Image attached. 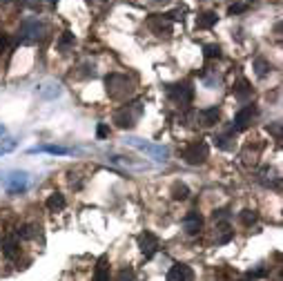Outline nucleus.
Returning <instances> with one entry per match:
<instances>
[{"label": "nucleus", "mask_w": 283, "mask_h": 281, "mask_svg": "<svg viewBox=\"0 0 283 281\" xmlns=\"http://www.w3.org/2000/svg\"><path fill=\"white\" fill-rule=\"evenodd\" d=\"M207 154H210V147H207L205 140H192V143H187V145L181 150V159L185 161L187 165L205 163Z\"/></svg>", "instance_id": "obj_1"}, {"label": "nucleus", "mask_w": 283, "mask_h": 281, "mask_svg": "<svg viewBox=\"0 0 283 281\" xmlns=\"http://www.w3.org/2000/svg\"><path fill=\"white\" fill-rule=\"evenodd\" d=\"M141 114H143V105H141V103H132V105H125V107H120V110L116 112L114 123L118 127H123V130H130V127L136 125V121L141 118Z\"/></svg>", "instance_id": "obj_2"}, {"label": "nucleus", "mask_w": 283, "mask_h": 281, "mask_svg": "<svg viewBox=\"0 0 283 281\" xmlns=\"http://www.w3.org/2000/svg\"><path fill=\"white\" fill-rule=\"evenodd\" d=\"M105 85H107V94H110L112 98H125L132 92L130 81H127V76H123V74H110Z\"/></svg>", "instance_id": "obj_3"}, {"label": "nucleus", "mask_w": 283, "mask_h": 281, "mask_svg": "<svg viewBox=\"0 0 283 281\" xmlns=\"http://www.w3.org/2000/svg\"><path fill=\"white\" fill-rule=\"evenodd\" d=\"M127 143H130L132 147H136V150H141V152H147L152 159L161 161V163H165V161H168V156H170V152L165 150V147L152 145V143H145V140H141V139H127Z\"/></svg>", "instance_id": "obj_4"}, {"label": "nucleus", "mask_w": 283, "mask_h": 281, "mask_svg": "<svg viewBox=\"0 0 283 281\" xmlns=\"http://www.w3.org/2000/svg\"><path fill=\"white\" fill-rule=\"evenodd\" d=\"M27 183H29V176L25 174V172H14V174H9L5 179V188H7V192H9L11 197H14V194L25 192Z\"/></svg>", "instance_id": "obj_5"}, {"label": "nucleus", "mask_w": 283, "mask_h": 281, "mask_svg": "<svg viewBox=\"0 0 283 281\" xmlns=\"http://www.w3.org/2000/svg\"><path fill=\"white\" fill-rule=\"evenodd\" d=\"M136 241H139V248H141V252H143L145 257H152L154 252L159 250V237H156L154 232H149V230L141 232Z\"/></svg>", "instance_id": "obj_6"}, {"label": "nucleus", "mask_w": 283, "mask_h": 281, "mask_svg": "<svg viewBox=\"0 0 283 281\" xmlns=\"http://www.w3.org/2000/svg\"><path fill=\"white\" fill-rule=\"evenodd\" d=\"M256 116V107L255 105H245L243 110L236 114L234 118V132H243L250 127V123H252V118Z\"/></svg>", "instance_id": "obj_7"}, {"label": "nucleus", "mask_w": 283, "mask_h": 281, "mask_svg": "<svg viewBox=\"0 0 283 281\" xmlns=\"http://www.w3.org/2000/svg\"><path fill=\"white\" fill-rule=\"evenodd\" d=\"M168 92H170V96H172L176 103H181V105H190V103H192V96H194L192 87H190L187 83H183V85H172Z\"/></svg>", "instance_id": "obj_8"}, {"label": "nucleus", "mask_w": 283, "mask_h": 281, "mask_svg": "<svg viewBox=\"0 0 283 281\" xmlns=\"http://www.w3.org/2000/svg\"><path fill=\"white\" fill-rule=\"evenodd\" d=\"M168 281H194V272L185 263H174L168 272Z\"/></svg>", "instance_id": "obj_9"}, {"label": "nucleus", "mask_w": 283, "mask_h": 281, "mask_svg": "<svg viewBox=\"0 0 283 281\" xmlns=\"http://www.w3.org/2000/svg\"><path fill=\"white\" fill-rule=\"evenodd\" d=\"M192 118H194V121H201V125L212 127V125H216V123H219V110H216V107H207V110L194 112Z\"/></svg>", "instance_id": "obj_10"}, {"label": "nucleus", "mask_w": 283, "mask_h": 281, "mask_svg": "<svg viewBox=\"0 0 283 281\" xmlns=\"http://www.w3.org/2000/svg\"><path fill=\"white\" fill-rule=\"evenodd\" d=\"M183 228H185V232L190 234V237L198 234V232H201V228H203V219H201V214H198V212H187L185 221H183Z\"/></svg>", "instance_id": "obj_11"}, {"label": "nucleus", "mask_w": 283, "mask_h": 281, "mask_svg": "<svg viewBox=\"0 0 283 281\" xmlns=\"http://www.w3.org/2000/svg\"><path fill=\"white\" fill-rule=\"evenodd\" d=\"M18 252H20L18 239H16V237H5V239H2V254H5L7 259H16V257H18Z\"/></svg>", "instance_id": "obj_12"}, {"label": "nucleus", "mask_w": 283, "mask_h": 281, "mask_svg": "<svg viewBox=\"0 0 283 281\" xmlns=\"http://www.w3.org/2000/svg\"><path fill=\"white\" fill-rule=\"evenodd\" d=\"M94 281H110V266H107V254L98 257L96 270H94Z\"/></svg>", "instance_id": "obj_13"}, {"label": "nucleus", "mask_w": 283, "mask_h": 281, "mask_svg": "<svg viewBox=\"0 0 283 281\" xmlns=\"http://www.w3.org/2000/svg\"><path fill=\"white\" fill-rule=\"evenodd\" d=\"M149 27L154 29V34H159V36H170V34H172V27H170L168 20H163V16H156V18L149 20Z\"/></svg>", "instance_id": "obj_14"}, {"label": "nucleus", "mask_w": 283, "mask_h": 281, "mask_svg": "<svg viewBox=\"0 0 283 281\" xmlns=\"http://www.w3.org/2000/svg\"><path fill=\"white\" fill-rule=\"evenodd\" d=\"M29 152H31V154H36V152H47V154H58V156L72 154L69 147H60V145H38V147H31Z\"/></svg>", "instance_id": "obj_15"}, {"label": "nucleus", "mask_w": 283, "mask_h": 281, "mask_svg": "<svg viewBox=\"0 0 283 281\" xmlns=\"http://www.w3.org/2000/svg\"><path fill=\"white\" fill-rule=\"evenodd\" d=\"M232 92H234L236 98H248L250 94H252V87H250V83L245 81V78H239V81L234 83V89H232Z\"/></svg>", "instance_id": "obj_16"}, {"label": "nucleus", "mask_w": 283, "mask_h": 281, "mask_svg": "<svg viewBox=\"0 0 283 281\" xmlns=\"http://www.w3.org/2000/svg\"><path fill=\"white\" fill-rule=\"evenodd\" d=\"M65 208V197L60 192H54L52 197L47 199V210L49 212H58V210Z\"/></svg>", "instance_id": "obj_17"}, {"label": "nucleus", "mask_w": 283, "mask_h": 281, "mask_svg": "<svg viewBox=\"0 0 283 281\" xmlns=\"http://www.w3.org/2000/svg\"><path fill=\"white\" fill-rule=\"evenodd\" d=\"M214 23H216V14H214V11H205V14L198 16L197 27H201V29H210Z\"/></svg>", "instance_id": "obj_18"}, {"label": "nucleus", "mask_w": 283, "mask_h": 281, "mask_svg": "<svg viewBox=\"0 0 283 281\" xmlns=\"http://www.w3.org/2000/svg\"><path fill=\"white\" fill-rule=\"evenodd\" d=\"M190 197V190H187L185 183H174L172 185V199L174 201H185Z\"/></svg>", "instance_id": "obj_19"}, {"label": "nucleus", "mask_w": 283, "mask_h": 281, "mask_svg": "<svg viewBox=\"0 0 283 281\" xmlns=\"http://www.w3.org/2000/svg\"><path fill=\"white\" fill-rule=\"evenodd\" d=\"M74 43H76V38H74V34H72V31H65V34L60 36V40H58V49H60V52L65 54L69 47H72Z\"/></svg>", "instance_id": "obj_20"}, {"label": "nucleus", "mask_w": 283, "mask_h": 281, "mask_svg": "<svg viewBox=\"0 0 283 281\" xmlns=\"http://www.w3.org/2000/svg\"><path fill=\"white\" fill-rule=\"evenodd\" d=\"M255 69H256V76H268L270 72H272V65L268 63V60H263V58H256L255 60Z\"/></svg>", "instance_id": "obj_21"}, {"label": "nucleus", "mask_w": 283, "mask_h": 281, "mask_svg": "<svg viewBox=\"0 0 283 281\" xmlns=\"http://www.w3.org/2000/svg\"><path fill=\"white\" fill-rule=\"evenodd\" d=\"M232 237H234V230H230L226 223H223L221 230H219V237H216V241H219V243H227Z\"/></svg>", "instance_id": "obj_22"}, {"label": "nucleus", "mask_w": 283, "mask_h": 281, "mask_svg": "<svg viewBox=\"0 0 283 281\" xmlns=\"http://www.w3.org/2000/svg\"><path fill=\"white\" fill-rule=\"evenodd\" d=\"M256 217H259L256 210H243V212H241V223H243V225H252V223L256 221Z\"/></svg>", "instance_id": "obj_23"}, {"label": "nucleus", "mask_w": 283, "mask_h": 281, "mask_svg": "<svg viewBox=\"0 0 283 281\" xmlns=\"http://www.w3.org/2000/svg\"><path fill=\"white\" fill-rule=\"evenodd\" d=\"M18 237H20V239H34V237H36V225H31V223L23 225V228L18 230Z\"/></svg>", "instance_id": "obj_24"}, {"label": "nucleus", "mask_w": 283, "mask_h": 281, "mask_svg": "<svg viewBox=\"0 0 283 281\" xmlns=\"http://www.w3.org/2000/svg\"><path fill=\"white\" fill-rule=\"evenodd\" d=\"M203 56H205V58H219V56H221V47H219V45H207V47L203 49Z\"/></svg>", "instance_id": "obj_25"}, {"label": "nucleus", "mask_w": 283, "mask_h": 281, "mask_svg": "<svg viewBox=\"0 0 283 281\" xmlns=\"http://www.w3.org/2000/svg\"><path fill=\"white\" fill-rule=\"evenodd\" d=\"M116 281H134V270L132 268H123L118 272V277H116Z\"/></svg>", "instance_id": "obj_26"}, {"label": "nucleus", "mask_w": 283, "mask_h": 281, "mask_svg": "<svg viewBox=\"0 0 283 281\" xmlns=\"http://www.w3.org/2000/svg\"><path fill=\"white\" fill-rule=\"evenodd\" d=\"M243 11H248V5H241V2H234V5L227 9V14L234 16V14H243Z\"/></svg>", "instance_id": "obj_27"}, {"label": "nucleus", "mask_w": 283, "mask_h": 281, "mask_svg": "<svg viewBox=\"0 0 283 281\" xmlns=\"http://www.w3.org/2000/svg\"><path fill=\"white\" fill-rule=\"evenodd\" d=\"M16 150V140H7V143H0V156L7 154V152Z\"/></svg>", "instance_id": "obj_28"}, {"label": "nucleus", "mask_w": 283, "mask_h": 281, "mask_svg": "<svg viewBox=\"0 0 283 281\" xmlns=\"http://www.w3.org/2000/svg\"><path fill=\"white\" fill-rule=\"evenodd\" d=\"M96 136H98V139H105V136H110V127H107L105 123H101V125H98V130H96Z\"/></svg>", "instance_id": "obj_29"}, {"label": "nucleus", "mask_w": 283, "mask_h": 281, "mask_svg": "<svg viewBox=\"0 0 283 281\" xmlns=\"http://www.w3.org/2000/svg\"><path fill=\"white\" fill-rule=\"evenodd\" d=\"M214 219H227V210H216Z\"/></svg>", "instance_id": "obj_30"}, {"label": "nucleus", "mask_w": 283, "mask_h": 281, "mask_svg": "<svg viewBox=\"0 0 283 281\" xmlns=\"http://www.w3.org/2000/svg\"><path fill=\"white\" fill-rule=\"evenodd\" d=\"M47 2H52V5H56V2H58V0H47Z\"/></svg>", "instance_id": "obj_31"}, {"label": "nucleus", "mask_w": 283, "mask_h": 281, "mask_svg": "<svg viewBox=\"0 0 283 281\" xmlns=\"http://www.w3.org/2000/svg\"><path fill=\"white\" fill-rule=\"evenodd\" d=\"M2 132H5V127H2V125H0V134H2Z\"/></svg>", "instance_id": "obj_32"}, {"label": "nucleus", "mask_w": 283, "mask_h": 281, "mask_svg": "<svg viewBox=\"0 0 283 281\" xmlns=\"http://www.w3.org/2000/svg\"><path fill=\"white\" fill-rule=\"evenodd\" d=\"M0 2H9V0H0Z\"/></svg>", "instance_id": "obj_33"}]
</instances>
